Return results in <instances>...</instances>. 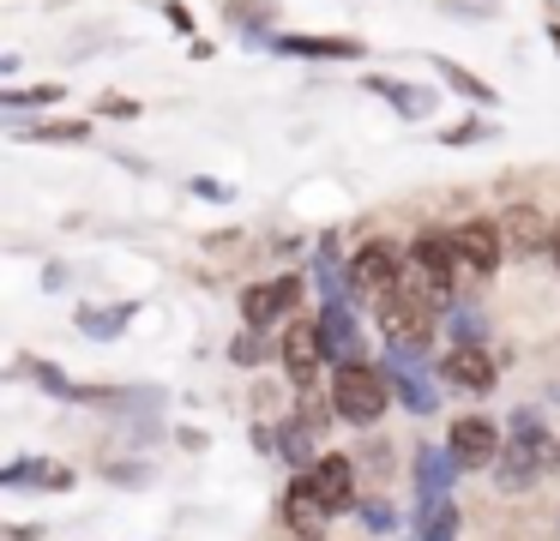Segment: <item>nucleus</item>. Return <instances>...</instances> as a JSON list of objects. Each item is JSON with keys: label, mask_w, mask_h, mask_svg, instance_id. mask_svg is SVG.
<instances>
[{"label": "nucleus", "mask_w": 560, "mask_h": 541, "mask_svg": "<svg viewBox=\"0 0 560 541\" xmlns=\"http://www.w3.org/2000/svg\"><path fill=\"white\" fill-rule=\"evenodd\" d=\"M374 325L386 331L392 349L428 355V343H434V331H440V307H434V289L422 283V271H416V264H404V277L374 301Z\"/></svg>", "instance_id": "obj_1"}, {"label": "nucleus", "mask_w": 560, "mask_h": 541, "mask_svg": "<svg viewBox=\"0 0 560 541\" xmlns=\"http://www.w3.org/2000/svg\"><path fill=\"white\" fill-rule=\"evenodd\" d=\"M555 445H560L555 433H548L530 409H518V415H512V427H506V445H500V463H494L500 493H530L536 481L560 463Z\"/></svg>", "instance_id": "obj_2"}, {"label": "nucleus", "mask_w": 560, "mask_h": 541, "mask_svg": "<svg viewBox=\"0 0 560 541\" xmlns=\"http://www.w3.org/2000/svg\"><path fill=\"white\" fill-rule=\"evenodd\" d=\"M392 379L386 367H374V361H350V367H331V409H338V421H350V427H374L380 415L392 409Z\"/></svg>", "instance_id": "obj_3"}, {"label": "nucleus", "mask_w": 560, "mask_h": 541, "mask_svg": "<svg viewBox=\"0 0 560 541\" xmlns=\"http://www.w3.org/2000/svg\"><path fill=\"white\" fill-rule=\"evenodd\" d=\"M278 361L302 397H331V373H326L331 361H326V343H319V319H290V331L278 343Z\"/></svg>", "instance_id": "obj_4"}, {"label": "nucleus", "mask_w": 560, "mask_h": 541, "mask_svg": "<svg viewBox=\"0 0 560 541\" xmlns=\"http://www.w3.org/2000/svg\"><path fill=\"white\" fill-rule=\"evenodd\" d=\"M404 252H410V264L422 271V283L434 289V307H440V313L458 307V271H464V259H458V240H452V228H422V235H416Z\"/></svg>", "instance_id": "obj_5"}, {"label": "nucleus", "mask_w": 560, "mask_h": 541, "mask_svg": "<svg viewBox=\"0 0 560 541\" xmlns=\"http://www.w3.org/2000/svg\"><path fill=\"white\" fill-rule=\"evenodd\" d=\"M404 264H410V252H404V247H392V240H362V247L350 252V264H343V289L374 307V301L404 277Z\"/></svg>", "instance_id": "obj_6"}, {"label": "nucleus", "mask_w": 560, "mask_h": 541, "mask_svg": "<svg viewBox=\"0 0 560 541\" xmlns=\"http://www.w3.org/2000/svg\"><path fill=\"white\" fill-rule=\"evenodd\" d=\"M500 445H506V433H500L488 415H458V421L446 427V451H452V463H458L464 475H482V469H494V463H500Z\"/></svg>", "instance_id": "obj_7"}, {"label": "nucleus", "mask_w": 560, "mask_h": 541, "mask_svg": "<svg viewBox=\"0 0 560 541\" xmlns=\"http://www.w3.org/2000/svg\"><path fill=\"white\" fill-rule=\"evenodd\" d=\"M452 240H458V259H464V271L476 277V283H488V277L506 264V228L494 223V216H464L458 228H452Z\"/></svg>", "instance_id": "obj_8"}, {"label": "nucleus", "mask_w": 560, "mask_h": 541, "mask_svg": "<svg viewBox=\"0 0 560 541\" xmlns=\"http://www.w3.org/2000/svg\"><path fill=\"white\" fill-rule=\"evenodd\" d=\"M295 307H302V277H271V283L242 289V325H254V331L290 325Z\"/></svg>", "instance_id": "obj_9"}, {"label": "nucleus", "mask_w": 560, "mask_h": 541, "mask_svg": "<svg viewBox=\"0 0 560 541\" xmlns=\"http://www.w3.org/2000/svg\"><path fill=\"white\" fill-rule=\"evenodd\" d=\"M440 379L458 385V391H470V397H488L500 385V367H494V355H488L482 343H452L446 355H440Z\"/></svg>", "instance_id": "obj_10"}, {"label": "nucleus", "mask_w": 560, "mask_h": 541, "mask_svg": "<svg viewBox=\"0 0 560 541\" xmlns=\"http://www.w3.org/2000/svg\"><path fill=\"white\" fill-rule=\"evenodd\" d=\"M331 517H338V511H331V505L314 493V481L295 475L290 493H283V524H290V536H295V541H326Z\"/></svg>", "instance_id": "obj_11"}, {"label": "nucleus", "mask_w": 560, "mask_h": 541, "mask_svg": "<svg viewBox=\"0 0 560 541\" xmlns=\"http://www.w3.org/2000/svg\"><path fill=\"white\" fill-rule=\"evenodd\" d=\"M307 481H314V493L331 511H355V505H362V493H355V463L343 451H319V463L307 469Z\"/></svg>", "instance_id": "obj_12"}, {"label": "nucleus", "mask_w": 560, "mask_h": 541, "mask_svg": "<svg viewBox=\"0 0 560 541\" xmlns=\"http://www.w3.org/2000/svg\"><path fill=\"white\" fill-rule=\"evenodd\" d=\"M319 343H326V361H331V367L368 361L362 331H355V319H350V301H326V313H319Z\"/></svg>", "instance_id": "obj_13"}, {"label": "nucleus", "mask_w": 560, "mask_h": 541, "mask_svg": "<svg viewBox=\"0 0 560 541\" xmlns=\"http://www.w3.org/2000/svg\"><path fill=\"white\" fill-rule=\"evenodd\" d=\"M386 379H392V391L404 397V403L416 409V415H434V385L422 379V355H410V349H392L386 355Z\"/></svg>", "instance_id": "obj_14"}, {"label": "nucleus", "mask_w": 560, "mask_h": 541, "mask_svg": "<svg viewBox=\"0 0 560 541\" xmlns=\"http://www.w3.org/2000/svg\"><path fill=\"white\" fill-rule=\"evenodd\" d=\"M500 228H506V247L518 252V259H530V252H548V240H555V223H548L542 204H530V199L512 204Z\"/></svg>", "instance_id": "obj_15"}, {"label": "nucleus", "mask_w": 560, "mask_h": 541, "mask_svg": "<svg viewBox=\"0 0 560 541\" xmlns=\"http://www.w3.org/2000/svg\"><path fill=\"white\" fill-rule=\"evenodd\" d=\"M452 475H464V469L452 463L446 445H440V451H434V445H422V451H416V493H422V505L428 499H452V493H446Z\"/></svg>", "instance_id": "obj_16"}, {"label": "nucleus", "mask_w": 560, "mask_h": 541, "mask_svg": "<svg viewBox=\"0 0 560 541\" xmlns=\"http://www.w3.org/2000/svg\"><path fill=\"white\" fill-rule=\"evenodd\" d=\"M278 48L295 55V60H362L368 55L355 36H290V31L278 36Z\"/></svg>", "instance_id": "obj_17"}, {"label": "nucleus", "mask_w": 560, "mask_h": 541, "mask_svg": "<svg viewBox=\"0 0 560 541\" xmlns=\"http://www.w3.org/2000/svg\"><path fill=\"white\" fill-rule=\"evenodd\" d=\"M278 457L295 469V475H307V469L319 463V451H314V421H307V415H290V421H283V427H278Z\"/></svg>", "instance_id": "obj_18"}, {"label": "nucleus", "mask_w": 560, "mask_h": 541, "mask_svg": "<svg viewBox=\"0 0 560 541\" xmlns=\"http://www.w3.org/2000/svg\"><path fill=\"white\" fill-rule=\"evenodd\" d=\"M368 91L386 96V103H398V115H410V120H422L428 108H440L428 91H416V84H404V79H386V72H374V79H368Z\"/></svg>", "instance_id": "obj_19"}, {"label": "nucleus", "mask_w": 560, "mask_h": 541, "mask_svg": "<svg viewBox=\"0 0 560 541\" xmlns=\"http://www.w3.org/2000/svg\"><path fill=\"white\" fill-rule=\"evenodd\" d=\"M7 487H25V481H37V487H55V493H67L73 487V469L67 463H7Z\"/></svg>", "instance_id": "obj_20"}, {"label": "nucleus", "mask_w": 560, "mask_h": 541, "mask_svg": "<svg viewBox=\"0 0 560 541\" xmlns=\"http://www.w3.org/2000/svg\"><path fill=\"white\" fill-rule=\"evenodd\" d=\"M434 72H440V79H446L458 96H470V103H482V108H488V103H500V96H494V84H488V79H476V72H464L458 60H440V55H434Z\"/></svg>", "instance_id": "obj_21"}, {"label": "nucleus", "mask_w": 560, "mask_h": 541, "mask_svg": "<svg viewBox=\"0 0 560 541\" xmlns=\"http://www.w3.org/2000/svg\"><path fill=\"white\" fill-rule=\"evenodd\" d=\"M416 529H422V541H452V536H458V505H452V499H428Z\"/></svg>", "instance_id": "obj_22"}, {"label": "nucleus", "mask_w": 560, "mask_h": 541, "mask_svg": "<svg viewBox=\"0 0 560 541\" xmlns=\"http://www.w3.org/2000/svg\"><path fill=\"white\" fill-rule=\"evenodd\" d=\"M230 361H235V367H259V361H271V343H266V331H254V325H242V331L230 337Z\"/></svg>", "instance_id": "obj_23"}, {"label": "nucleus", "mask_w": 560, "mask_h": 541, "mask_svg": "<svg viewBox=\"0 0 560 541\" xmlns=\"http://www.w3.org/2000/svg\"><path fill=\"white\" fill-rule=\"evenodd\" d=\"M223 19L235 24V31H266L271 19H278V7H271V0H223Z\"/></svg>", "instance_id": "obj_24"}, {"label": "nucleus", "mask_w": 560, "mask_h": 541, "mask_svg": "<svg viewBox=\"0 0 560 541\" xmlns=\"http://www.w3.org/2000/svg\"><path fill=\"white\" fill-rule=\"evenodd\" d=\"M85 120H43V127H25V139H43V144H79L85 139Z\"/></svg>", "instance_id": "obj_25"}, {"label": "nucleus", "mask_w": 560, "mask_h": 541, "mask_svg": "<svg viewBox=\"0 0 560 541\" xmlns=\"http://www.w3.org/2000/svg\"><path fill=\"white\" fill-rule=\"evenodd\" d=\"M355 511L368 517V529H374V536H392V529H398V511H392V505H380V499H362Z\"/></svg>", "instance_id": "obj_26"}, {"label": "nucleus", "mask_w": 560, "mask_h": 541, "mask_svg": "<svg viewBox=\"0 0 560 541\" xmlns=\"http://www.w3.org/2000/svg\"><path fill=\"white\" fill-rule=\"evenodd\" d=\"M61 84H31V91H7V108H25V103H61Z\"/></svg>", "instance_id": "obj_27"}, {"label": "nucleus", "mask_w": 560, "mask_h": 541, "mask_svg": "<svg viewBox=\"0 0 560 541\" xmlns=\"http://www.w3.org/2000/svg\"><path fill=\"white\" fill-rule=\"evenodd\" d=\"M97 115H109V120H139V103H133V96H121V91H109V96H97Z\"/></svg>", "instance_id": "obj_28"}, {"label": "nucleus", "mask_w": 560, "mask_h": 541, "mask_svg": "<svg viewBox=\"0 0 560 541\" xmlns=\"http://www.w3.org/2000/svg\"><path fill=\"white\" fill-rule=\"evenodd\" d=\"M500 0H440V12H452V19H488Z\"/></svg>", "instance_id": "obj_29"}, {"label": "nucleus", "mask_w": 560, "mask_h": 541, "mask_svg": "<svg viewBox=\"0 0 560 541\" xmlns=\"http://www.w3.org/2000/svg\"><path fill=\"white\" fill-rule=\"evenodd\" d=\"M163 19H170L175 31H182V36H194V12H187L182 0H163Z\"/></svg>", "instance_id": "obj_30"}, {"label": "nucleus", "mask_w": 560, "mask_h": 541, "mask_svg": "<svg viewBox=\"0 0 560 541\" xmlns=\"http://www.w3.org/2000/svg\"><path fill=\"white\" fill-rule=\"evenodd\" d=\"M476 132H482V127H476V120H464V127H452V132H446V139H452V144H470V139H476Z\"/></svg>", "instance_id": "obj_31"}, {"label": "nucleus", "mask_w": 560, "mask_h": 541, "mask_svg": "<svg viewBox=\"0 0 560 541\" xmlns=\"http://www.w3.org/2000/svg\"><path fill=\"white\" fill-rule=\"evenodd\" d=\"M548 259H555V271H560V216H555V240H548Z\"/></svg>", "instance_id": "obj_32"}, {"label": "nucleus", "mask_w": 560, "mask_h": 541, "mask_svg": "<svg viewBox=\"0 0 560 541\" xmlns=\"http://www.w3.org/2000/svg\"><path fill=\"white\" fill-rule=\"evenodd\" d=\"M7 536H13V541H37V529H31V524H19V529H7Z\"/></svg>", "instance_id": "obj_33"}]
</instances>
